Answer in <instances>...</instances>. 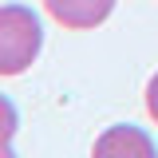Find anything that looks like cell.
<instances>
[{"instance_id": "obj_1", "label": "cell", "mask_w": 158, "mask_h": 158, "mask_svg": "<svg viewBox=\"0 0 158 158\" xmlns=\"http://www.w3.org/2000/svg\"><path fill=\"white\" fill-rule=\"evenodd\" d=\"M44 24L28 4H0V75H24L40 59Z\"/></svg>"}, {"instance_id": "obj_2", "label": "cell", "mask_w": 158, "mask_h": 158, "mask_svg": "<svg viewBox=\"0 0 158 158\" xmlns=\"http://www.w3.org/2000/svg\"><path fill=\"white\" fill-rule=\"evenodd\" d=\"M118 0H44V8L52 12V20H59L63 28L71 32H87V28H99L103 20L115 12Z\"/></svg>"}, {"instance_id": "obj_3", "label": "cell", "mask_w": 158, "mask_h": 158, "mask_svg": "<svg viewBox=\"0 0 158 158\" xmlns=\"http://www.w3.org/2000/svg\"><path fill=\"white\" fill-rule=\"evenodd\" d=\"M158 146H154V138L146 135L142 127H107L103 135L95 138V154H142V158H150Z\"/></svg>"}, {"instance_id": "obj_4", "label": "cell", "mask_w": 158, "mask_h": 158, "mask_svg": "<svg viewBox=\"0 0 158 158\" xmlns=\"http://www.w3.org/2000/svg\"><path fill=\"white\" fill-rule=\"evenodd\" d=\"M16 131H20L16 103H12L8 95H0V158L12 154V146H16Z\"/></svg>"}, {"instance_id": "obj_5", "label": "cell", "mask_w": 158, "mask_h": 158, "mask_svg": "<svg viewBox=\"0 0 158 158\" xmlns=\"http://www.w3.org/2000/svg\"><path fill=\"white\" fill-rule=\"evenodd\" d=\"M146 111H150V118L158 123V71L150 75V83H146Z\"/></svg>"}]
</instances>
